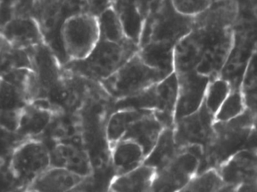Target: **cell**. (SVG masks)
Here are the masks:
<instances>
[{"instance_id": "cell-1", "label": "cell", "mask_w": 257, "mask_h": 192, "mask_svg": "<svg viewBox=\"0 0 257 192\" xmlns=\"http://www.w3.org/2000/svg\"><path fill=\"white\" fill-rule=\"evenodd\" d=\"M254 117V114L245 110L227 122L215 121L212 138L203 149L197 173L218 168L235 154L245 149Z\"/></svg>"}, {"instance_id": "cell-2", "label": "cell", "mask_w": 257, "mask_h": 192, "mask_svg": "<svg viewBox=\"0 0 257 192\" xmlns=\"http://www.w3.org/2000/svg\"><path fill=\"white\" fill-rule=\"evenodd\" d=\"M139 49V45L128 39L120 43L99 39L87 57L68 60L63 65V69L100 84L120 69Z\"/></svg>"}, {"instance_id": "cell-3", "label": "cell", "mask_w": 257, "mask_h": 192, "mask_svg": "<svg viewBox=\"0 0 257 192\" xmlns=\"http://www.w3.org/2000/svg\"><path fill=\"white\" fill-rule=\"evenodd\" d=\"M195 16L178 12L172 0H152L144 23L139 48L149 42L176 45L191 32Z\"/></svg>"}, {"instance_id": "cell-4", "label": "cell", "mask_w": 257, "mask_h": 192, "mask_svg": "<svg viewBox=\"0 0 257 192\" xmlns=\"http://www.w3.org/2000/svg\"><path fill=\"white\" fill-rule=\"evenodd\" d=\"M166 77L165 74L147 65L137 52L100 84L115 101L136 94Z\"/></svg>"}, {"instance_id": "cell-5", "label": "cell", "mask_w": 257, "mask_h": 192, "mask_svg": "<svg viewBox=\"0 0 257 192\" xmlns=\"http://www.w3.org/2000/svg\"><path fill=\"white\" fill-rule=\"evenodd\" d=\"M60 36L68 60L84 58L99 39L97 17L90 13L69 17L62 25Z\"/></svg>"}, {"instance_id": "cell-6", "label": "cell", "mask_w": 257, "mask_h": 192, "mask_svg": "<svg viewBox=\"0 0 257 192\" xmlns=\"http://www.w3.org/2000/svg\"><path fill=\"white\" fill-rule=\"evenodd\" d=\"M202 155L201 146L181 149L167 165L156 171L151 191H181L197 174Z\"/></svg>"}, {"instance_id": "cell-7", "label": "cell", "mask_w": 257, "mask_h": 192, "mask_svg": "<svg viewBox=\"0 0 257 192\" xmlns=\"http://www.w3.org/2000/svg\"><path fill=\"white\" fill-rule=\"evenodd\" d=\"M51 166V152L47 146L39 140H30L15 149L10 170L18 183L27 188Z\"/></svg>"}, {"instance_id": "cell-8", "label": "cell", "mask_w": 257, "mask_h": 192, "mask_svg": "<svg viewBox=\"0 0 257 192\" xmlns=\"http://www.w3.org/2000/svg\"><path fill=\"white\" fill-rule=\"evenodd\" d=\"M215 118L205 104L198 111L175 122L174 135L180 149L192 146L205 147L212 138Z\"/></svg>"}, {"instance_id": "cell-9", "label": "cell", "mask_w": 257, "mask_h": 192, "mask_svg": "<svg viewBox=\"0 0 257 192\" xmlns=\"http://www.w3.org/2000/svg\"><path fill=\"white\" fill-rule=\"evenodd\" d=\"M178 98L175 112V122L190 116L200 109L211 78L196 71L177 74Z\"/></svg>"}, {"instance_id": "cell-10", "label": "cell", "mask_w": 257, "mask_h": 192, "mask_svg": "<svg viewBox=\"0 0 257 192\" xmlns=\"http://www.w3.org/2000/svg\"><path fill=\"white\" fill-rule=\"evenodd\" d=\"M217 170L225 184L222 191H237L241 185L257 180V151L243 149Z\"/></svg>"}, {"instance_id": "cell-11", "label": "cell", "mask_w": 257, "mask_h": 192, "mask_svg": "<svg viewBox=\"0 0 257 192\" xmlns=\"http://www.w3.org/2000/svg\"><path fill=\"white\" fill-rule=\"evenodd\" d=\"M0 34L12 46L26 51L45 42L40 26L33 16L10 20L0 29Z\"/></svg>"}, {"instance_id": "cell-12", "label": "cell", "mask_w": 257, "mask_h": 192, "mask_svg": "<svg viewBox=\"0 0 257 192\" xmlns=\"http://www.w3.org/2000/svg\"><path fill=\"white\" fill-rule=\"evenodd\" d=\"M73 15L67 0H36L32 16L40 26L45 41L47 36L55 32L60 34L65 20Z\"/></svg>"}, {"instance_id": "cell-13", "label": "cell", "mask_w": 257, "mask_h": 192, "mask_svg": "<svg viewBox=\"0 0 257 192\" xmlns=\"http://www.w3.org/2000/svg\"><path fill=\"white\" fill-rule=\"evenodd\" d=\"M84 179L65 167L51 166L27 188L30 191H75Z\"/></svg>"}, {"instance_id": "cell-14", "label": "cell", "mask_w": 257, "mask_h": 192, "mask_svg": "<svg viewBox=\"0 0 257 192\" xmlns=\"http://www.w3.org/2000/svg\"><path fill=\"white\" fill-rule=\"evenodd\" d=\"M52 119V110L43 101L30 103L21 111L16 133L22 137L39 135L48 128Z\"/></svg>"}, {"instance_id": "cell-15", "label": "cell", "mask_w": 257, "mask_h": 192, "mask_svg": "<svg viewBox=\"0 0 257 192\" xmlns=\"http://www.w3.org/2000/svg\"><path fill=\"white\" fill-rule=\"evenodd\" d=\"M205 54V49L197 35L191 30L175 45L174 63L176 74L196 71Z\"/></svg>"}, {"instance_id": "cell-16", "label": "cell", "mask_w": 257, "mask_h": 192, "mask_svg": "<svg viewBox=\"0 0 257 192\" xmlns=\"http://www.w3.org/2000/svg\"><path fill=\"white\" fill-rule=\"evenodd\" d=\"M164 128L154 112L150 111L133 122L122 139L133 140L138 143L143 149L146 158Z\"/></svg>"}, {"instance_id": "cell-17", "label": "cell", "mask_w": 257, "mask_h": 192, "mask_svg": "<svg viewBox=\"0 0 257 192\" xmlns=\"http://www.w3.org/2000/svg\"><path fill=\"white\" fill-rule=\"evenodd\" d=\"M159 108L154 115L164 128L175 125V112L178 98V80L175 72L157 83Z\"/></svg>"}, {"instance_id": "cell-18", "label": "cell", "mask_w": 257, "mask_h": 192, "mask_svg": "<svg viewBox=\"0 0 257 192\" xmlns=\"http://www.w3.org/2000/svg\"><path fill=\"white\" fill-rule=\"evenodd\" d=\"M111 148V164L115 176L137 168L145 161L143 149L133 140L122 139L112 145Z\"/></svg>"}, {"instance_id": "cell-19", "label": "cell", "mask_w": 257, "mask_h": 192, "mask_svg": "<svg viewBox=\"0 0 257 192\" xmlns=\"http://www.w3.org/2000/svg\"><path fill=\"white\" fill-rule=\"evenodd\" d=\"M155 175V169L142 164L131 171L114 176L108 188L111 191H151Z\"/></svg>"}, {"instance_id": "cell-20", "label": "cell", "mask_w": 257, "mask_h": 192, "mask_svg": "<svg viewBox=\"0 0 257 192\" xmlns=\"http://www.w3.org/2000/svg\"><path fill=\"white\" fill-rule=\"evenodd\" d=\"M51 156L54 158L56 163L52 166L65 167L84 178L91 175L90 158L87 152L75 144L63 143L58 145L56 146L54 153H51Z\"/></svg>"}, {"instance_id": "cell-21", "label": "cell", "mask_w": 257, "mask_h": 192, "mask_svg": "<svg viewBox=\"0 0 257 192\" xmlns=\"http://www.w3.org/2000/svg\"><path fill=\"white\" fill-rule=\"evenodd\" d=\"M175 46L169 42H149L139 48L138 54L147 65L168 76L175 72Z\"/></svg>"}, {"instance_id": "cell-22", "label": "cell", "mask_w": 257, "mask_h": 192, "mask_svg": "<svg viewBox=\"0 0 257 192\" xmlns=\"http://www.w3.org/2000/svg\"><path fill=\"white\" fill-rule=\"evenodd\" d=\"M111 6L118 15L126 38L139 47L145 18L136 0H113Z\"/></svg>"}, {"instance_id": "cell-23", "label": "cell", "mask_w": 257, "mask_h": 192, "mask_svg": "<svg viewBox=\"0 0 257 192\" xmlns=\"http://www.w3.org/2000/svg\"><path fill=\"white\" fill-rule=\"evenodd\" d=\"M181 150L175 142L174 127L165 128L143 164L153 167L157 171L167 165Z\"/></svg>"}, {"instance_id": "cell-24", "label": "cell", "mask_w": 257, "mask_h": 192, "mask_svg": "<svg viewBox=\"0 0 257 192\" xmlns=\"http://www.w3.org/2000/svg\"><path fill=\"white\" fill-rule=\"evenodd\" d=\"M150 111L151 110L124 109L112 112L105 128L106 139L110 146L121 140L130 125Z\"/></svg>"}, {"instance_id": "cell-25", "label": "cell", "mask_w": 257, "mask_h": 192, "mask_svg": "<svg viewBox=\"0 0 257 192\" xmlns=\"http://www.w3.org/2000/svg\"><path fill=\"white\" fill-rule=\"evenodd\" d=\"M30 104L21 86L0 78V113H21Z\"/></svg>"}, {"instance_id": "cell-26", "label": "cell", "mask_w": 257, "mask_h": 192, "mask_svg": "<svg viewBox=\"0 0 257 192\" xmlns=\"http://www.w3.org/2000/svg\"><path fill=\"white\" fill-rule=\"evenodd\" d=\"M97 20L99 39L117 43L124 42L127 39L118 15L112 6L107 8L100 13L97 17Z\"/></svg>"}, {"instance_id": "cell-27", "label": "cell", "mask_w": 257, "mask_h": 192, "mask_svg": "<svg viewBox=\"0 0 257 192\" xmlns=\"http://www.w3.org/2000/svg\"><path fill=\"white\" fill-rule=\"evenodd\" d=\"M231 90L232 87L229 81L222 77H216L210 81L205 93L204 104L208 111L214 115V118Z\"/></svg>"}, {"instance_id": "cell-28", "label": "cell", "mask_w": 257, "mask_h": 192, "mask_svg": "<svg viewBox=\"0 0 257 192\" xmlns=\"http://www.w3.org/2000/svg\"><path fill=\"white\" fill-rule=\"evenodd\" d=\"M224 185L217 169H209L195 175L181 191H222Z\"/></svg>"}, {"instance_id": "cell-29", "label": "cell", "mask_w": 257, "mask_h": 192, "mask_svg": "<svg viewBox=\"0 0 257 192\" xmlns=\"http://www.w3.org/2000/svg\"><path fill=\"white\" fill-rule=\"evenodd\" d=\"M36 0H0V29L10 20L32 16Z\"/></svg>"}, {"instance_id": "cell-30", "label": "cell", "mask_w": 257, "mask_h": 192, "mask_svg": "<svg viewBox=\"0 0 257 192\" xmlns=\"http://www.w3.org/2000/svg\"><path fill=\"white\" fill-rule=\"evenodd\" d=\"M244 110L245 107L241 89H232L215 115V121L227 122L241 115Z\"/></svg>"}, {"instance_id": "cell-31", "label": "cell", "mask_w": 257, "mask_h": 192, "mask_svg": "<svg viewBox=\"0 0 257 192\" xmlns=\"http://www.w3.org/2000/svg\"><path fill=\"white\" fill-rule=\"evenodd\" d=\"M172 2L178 12L190 16L199 15L211 5V0H172Z\"/></svg>"}, {"instance_id": "cell-32", "label": "cell", "mask_w": 257, "mask_h": 192, "mask_svg": "<svg viewBox=\"0 0 257 192\" xmlns=\"http://www.w3.org/2000/svg\"><path fill=\"white\" fill-rule=\"evenodd\" d=\"M245 110L253 114H257V84L241 87Z\"/></svg>"}, {"instance_id": "cell-33", "label": "cell", "mask_w": 257, "mask_h": 192, "mask_svg": "<svg viewBox=\"0 0 257 192\" xmlns=\"http://www.w3.org/2000/svg\"><path fill=\"white\" fill-rule=\"evenodd\" d=\"M256 84H257V47L247 64L241 87H248Z\"/></svg>"}, {"instance_id": "cell-34", "label": "cell", "mask_w": 257, "mask_h": 192, "mask_svg": "<svg viewBox=\"0 0 257 192\" xmlns=\"http://www.w3.org/2000/svg\"><path fill=\"white\" fill-rule=\"evenodd\" d=\"M88 11L87 13L98 17L105 9L112 4L113 0H87Z\"/></svg>"}, {"instance_id": "cell-35", "label": "cell", "mask_w": 257, "mask_h": 192, "mask_svg": "<svg viewBox=\"0 0 257 192\" xmlns=\"http://www.w3.org/2000/svg\"><path fill=\"white\" fill-rule=\"evenodd\" d=\"M245 149L257 151V128H253L247 137Z\"/></svg>"}, {"instance_id": "cell-36", "label": "cell", "mask_w": 257, "mask_h": 192, "mask_svg": "<svg viewBox=\"0 0 257 192\" xmlns=\"http://www.w3.org/2000/svg\"><path fill=\"white\" fill-rule=\"evenodd\" d=\"M151 2H152V0H136L138 8H139L141 13L143 15L145 19L146 18L147 15H148Z\"/></svg>"}, {"instance_id": "cell-37", "label": "cell", "mask_w": 257, "mask_h": 192, "mask_svg": "<svg viewBox=\"0 0 257 192\" xmlns=\"http://www.w3.org/2000/svg\"><path fill=\"white\" fill-rule=\"evenodd\" d=\"M237 191H257V180L241 185L238 188Z\"/></svg>"}, {"instance_id": "cell-38", "label": "cell", "mask_w": 257, "mask_h": 192, "mask_svg": "<svg viewBox=\"0 0 257 192\" xmlns=\"http://www.w3.org/2000/svg\"><path fill=\"white\" fill-rule=\"evenodd\" d=\"M220 1H222V0H211V3H218Z\"/></svg>"}, {"instance_id": "cell-39", "label": "cell", "mask_w": 257, "mask_h": 192, "mask_svg": "<svg viewBox=\"0 0 257 192\" xmlns=\"http://www.w3.org/2000/svg\"><path fill=\"white\" fill-rule=\"evenodd\" d=\"M1 39H2V36H1V34H0V43H1Z\"/></svg>"}, {"instance_id": "cell-40", "label": "cell", "mask_w": 257, "mask_h": 192, "mask_svg": "<svg viewBox=\"0 0 257 192\" xmlns=\"http://www.w3.org/2000/svg\"><path fill=\"white\" fill-rule=\"evenodd\" d=\"M0 78H1V76H0Z\"/></svg>"}]
</instances>
